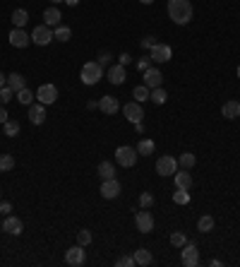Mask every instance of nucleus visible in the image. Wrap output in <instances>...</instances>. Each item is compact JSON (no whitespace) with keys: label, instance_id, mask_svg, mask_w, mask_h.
<instances>
[{"label":"nucleus","instance_id":"c85d7f7f","mask_svg":"<svg viewBox=\"0 0 240 267\" xmlns=\"http://www.w3.org/2000/svg\"><path fill=\"white\" fill-rule=\"evenodd\" d=\"M154 150H156L154 140H139V145H137V154H139V156H152Z\"/></svg>","mask_w":240,"mask_h":267},{"label":"nucleus","instance_id":"5701e85b","mask_svg":"<svg viewBox=\"0 0 240 267\" xmlns=\"http://www.w3.org/2000/svg\"><path fill=\"white\" fill-rule=\"evenodd\" d=\"M7 87L17 94L19 89L27 87V79H24V75H19V73H12V75H7Z\"/></svg>","mask_w":240,"mask_h":267},{"label":"nucleus","instance_id":"dca6fc26","mask_svg":"<svg viewBox=\"0 0 240 267\" xmlns=\"http://www.w3.org/2000/svg\"><path fill=\"white\" fill-rule=\"evenodd\" d=\"M161 82H163V75H161L159 68H149V70H144V84L149 87V89H156V87H161Z\"/></svg>","mask_w":240,"mask_h":267},{"label":"nucleus","instance_id":"7ed1b4c3","mask_svg":"<svg viewBox=\"0 0 240 267\" xmlns=\"http://www.w3.org/2000/svg\"><path fill=\"white\" fill-rule=\"evenodd\" d=\"M137 147H127V145H122L116 150V161H118L120 166H125V169H132L135 164H137Z\"/></svg>","mask_w":240,"mask_h":267},{"label":"nucleus","instance_id":"c756f323","mask_svg":"<svg viewBox=\"0 0 240 267\" xmlns=\"http://www.w3.org/2000/svg\"><path fill=\"white\" fill-rule=\"evenodd\" d=\"M149 94H152V89H149L147 84H137V87L132 89V96H135V101H139V104H142V101H147V99H149Z\"/></svg>","mask_w":240,"mask_h":267},{"label":"nucleus","instance_id":"ddd939ff","mask_svg":"<svg viewBox=\"0 0 240 267\" xmlns=\"http://www.w3.org/2000/svg\"><path fill=\"white\" fill-rule=\"evenodd\" d=\"M0 229L7 231V233H12V236H19V233L24 231V222H22L19 217H15V214H7Z\"/></svg>","mask_w":240,"mask_h":267},{"label":"nucleus","instance_id":"5fc2aeb1","mask_svg":"<svg viewBox=\"0 0 240 267\" xmlns=\"http://www.w3.org/2000/svg\"><path fill=\"white\" fill-rule=\"evenodd\" d=\"M0 227H2V219H0Z\"/></svg>","mask_w":240,"mask_h":267},{"label":"nucleus","instance_id":"b1692460","mask_svg":"<svg viewBox=\"0 0 240 267\" xmlns=\"http://www.w3.org/2000/svg\"><path fill=\"white\" fill-rule=\"evenodd\" d=\"M221 114H223V118H228V120H233V118H238L240 115V101H226L223 104V109H221Z\"/></svg>","mask_w":240,"mask_h":267},{"label":"nucleus","instance_id":"4468645a","mask_svg":"<svg viewBox=\"0 0 240 267\" xmlns=\"http://www.w3.org/2000/svg\"><path fill=\"white\" fill-rule=\"evenodd\" d=\"M99 109H101V114L116 115L120 111V104H118V99H116V96L106 94V96H101V99H99Z\"/></svg>","mask_w":240,"mask_h":267},{"label":"nucleus","instance_id":"4be33fe9","mask_svg":"<svg viewBox=\"0 0 240 267\" xmlns=\"http://www.w3.org/2000/svg\"><path fill=\"white\" fill-rule=\"evenodd\" d=\"M10 19H12V24H15L17 29H24V27H27V22H29V12H27L24 7H17V10L12 12V17H10Z\"/></svg>","mask_w":240,"mask_h":267},{"label":"nucleus","instance_id":"09e8293b","mask_svg":"<svg viewBox=\"0 0 240 267\" xmlns=\"http://www.w3.org/2000/svg\"><path fill=\"white\" fill-rule=\"evenodd\" d=\"M63 2H65V5H70V7H75V5H77L80 0H63Z\"/></svg>","mask_w":240,"mask_h":267},{"label":"nucleus","instance_id":"c9c22d12","mask_svg":"<svg viewBox=\"0 0 240 267\" xmlns=\"http://www.w3.org/2000/svg\"><path fill=\"white\" fill-rule=\"evenodd\" d=\"M173 202H175V205H188V202H190V192L183 191V188H175V192H173Z\"/></svg>","mask_w":240,"mask_h":267},{"label":"nucleus","instance_id":"f704fd0d","mask_svg":"<svg viewBox=\"0 0 240 267\" xmlns=\"http://www.w3.org/2000/svg\"><path fill=\"white\" fill-rule=\"evenodd\" d=\"M185 243H188V236H185L183 231H173V233H171V246H173V248H183Z\"/></svg>","mask_w":240,"mask_h":267},{"label":"nucleus","instance_id":"4c0bfd02","mask_svg":"<svg viewBox=\"0 0 240 267\" xmlns=\"http://www.w3.org/2000/svg\"><path fill=\"white\" fill-rule=\"evenodd\" d=\"M139 207L142 210H152L154 207V195L152 192H142L139 195Z\"/></svg>","mask_w":240,"mask_h":267},{"label":"nucleus","instance_id":"2f4dec72","mask_svg":"<svg viewBox=\"0 0 240 267\" xmlns=\"http://www.w3.org/2000/svg\"><path fill=\"white\" fill-rule=\"evenodd\" d=\"M15 169V156L12 154H0V173H7Z\"/></svg>","mask_w":240,"mask_h":267},{"label":"nucleus","instance_id":"20e7f679","mask_svg":"<svg viewBox=\"0 0 240 267\" xmlns=\"http://www.w3.org/2000/svg\"><path fill=\"white\" fill-rule=\"evenodd\" d=\"M175 171H178V159L175 156H171V154L159 156V161H156V173L159 176H173Z\"/></svg>","mask_w":240,"mask_h":267},{"label":"nucleus","instance_id":"79ce46f5","mask_svg":"<svg viewBox=\"0 0 240 267\" xmlns=\"http://www.w3.org/2000/svg\"><path fill=\"white\" fill-rule=\"evenodd\" d=\"M156 43H159V41H156V37H152V34L142 38V48H147V51H149L152 46H156Z\"/></svg>","mask_w":240,"mask_h":267},{"label":"nucleus","instance_id":"9b49d317","mask_svg":"<svg viewBox=\"0 0 240 267\" xmlns=\"http://www.w3.org/2000/svg\"><path fill=\"white\" fill-rule=\"evenodd\" d=\"M122 114H125L127 120H132V123H142V118H144V109H142L139 101H130V104L122 106Z\"/></svg>","mask_w":240,"mask_h":267},{"label":"nucleus","instance_id":"412c9836","mask_svg":"<svg viewBox=\"0 0 240 267\" xmlns=\"http://www.w3.org/2000/svg\"><path fill=\"white\" fill-rule=\"evenodd\" d=\"M135 265H139V267H147V265H152L154 263V255H152V250H147V248H139V250H135Z\"/></svg>","mask_w":240,"mask_h":267},{"label":"nucleus","instance_id":"ea45409f","mask_svg":"<svg viewBox=\"0 0 240 267\" xmlns=\"http://www.w3.org/2000/svg\"><path fill=\"white\" fill-rule=\"evenodd\" d=\"M152 63H154V60H152V56H144V58H139V60H137V70H139V73H144V70H149V68H152Z\"/></svg>","mask_w":240,"mask_h":267},{"label":"nucleus","instance_id":"f3484780","mask_svg":"<svg viewBox=\"0 0 240 267\" xmlns=\"http://www.w3.org/2000/svg\"><path fill=\"white\" fill-rule=\"evenodd\" d=\"M173 176H175V188H183V191H190V188H192V183H195L188 169H183V171H175Z\"/></svg>","mask_w":240,"mask_h":267},{"label":"nucleus","instance_id":"9d476101","mask_svg":"<svg viewBox=\"0 0 240 267\" xmlns=\"http://www.w3.org/2000/svg\"><path fill=\"white\" fill-rule=\"evenodd\" d=\"M51 41H53V32L48 24H41L32 32V43H36V46H48Z\"/></svg>","mask_w":240,"mask_h":267},{"label":"nucleus","instance_id":"aec40b11","mask_svg":"<svg viewBox=\"0 0 240 267\" xmlns=\"http://www.w3.org/2000/svg\"><path fill=\"white\" fill-rule=\"evenodd\" d=\"M125 79H127L125 65H120V63H118V65H113V68L108 70V82H111V84H122Z\"/></svg>","mask_w":240,"mask_h":267},{"label":"nucleus","instance_id":"37998d69","mask_svg":"<svg viewBox=\"0 0 240 267\" xmlns=\"http://www.w3.org/2000/svg\"><path fill=\"white\" fill-rule=\"evenodd\" d=\"M10 212H12V202H7V200L2 202V200H0V214H5V217H7Z\"/></svg>","mask_w":240,"mask_h":267},{"label":"nucleus","instance_id":"a18cd8bd","mask_svg":"<svg viewBox=\"0 0 240 267\" xmlns=\"http://www.w3.org/2000/svg\"><path fill=\"white\" fill-rule=\"evenodd\" d=\"M130 63H132V56L130 53H122L120 56V65H130Z\"/></svg>","mask_w":240,"mask_h":267},{"label":"nucleus","instance_id":"6e6552de","mask_svg":"<svg viewBox=\"0 0 240 267\" xmlns=\"http://www.w3.org/2000/svg\"><path fill=\"white\" fill-rule=\"evenodd\" d=\"M135 224H137L139 233H152L154 231V214L147 212V210H142V212L135 214Z\"/></svg>","mask_w":240,"mask_h":267},{"label":"nucleus","instance_id":"3c124183","mask_svg":"<svg viewBox=\"0 0 240 267\" xmlns=\"http://www.w3.org/2000/svg\"><path fill=\"white\" fill-rule=\"evenodd\" d=\"M139 2H142V5H152L154 0H139Z\"/></svg>","mask_w":240,"mask_h":267},{"label":"nucleus","instance_id":"f8f14e48","mask_svg":"<svg viewBox=\"0 0 240 267\" xmlns=\"http://www.w3.org/2000/svg\"><path fill=\"white\" fill-rule=\"evenodd\" d=\"M120 195V181L118 178H106L101 181V197L103 200H113Z\"/></svg>","mask_w":240,"mask_h":267},{"label":"nucleus","instance_id":"de8ad7c7","mask_svg":"<svg viewBox=\"0 0 240 267\" xmlns=\"http://www.w3.org/2000/svg\"><path fill=\"white\" fill-rule=\"evenodd\" d=\"M135 130H137V135H142L144 133V125L142 123H135Z\"/></svg>","mask_w":240,"mask_h":267},{"label":"nucleus","instance_id":"1a4fd4ad","mask_svg":"<svg viewBox=\"0 0 240 267\" xmlns=\"http://www.w3.org/2000/svg\"><path fill=\"white\" fill-rule=\"evenodd\" d=\"M149 56H152L154 63H168V60L173 58V51H171V46H166V43H156V46L149 48Z\"/></svg>","mask_w":240,"mask_h":267},{"label":"nucleus","instance_id":"2eb2a0df","mask_svg":"<svg viewBox=\"0 0 240 267\" xmlns=\"http://www.w3.org/2000/svg\"><path fill=\"white\" fill-rule=\"evenodd\" d=\"M7 38H10V43H12L15 48H27V46L32 43V37H29L24 29H17V27L10 32V37Z\"/></svg>","mask_w":240,"mask_h":267},{"label":"nucleus","instance_id":"58836bf2","mask_svg":"<svg viewBox=\"0 0 240 267\" xmlns=\"http://www.w3.org/2000/svg\"><path fill=\"white\" fill-rule=\"evenodd\" d=\"M77 243H80V246H84V248H86V246L91 243V231H86V229L77 231Z\"/></svg>","mask_w":240,"mask_h":267},{"label":"nucleus","instance_id":"49530a36","mask_svg":"<svg viewBox=\"0 0 240 267\" xmlns=\"http://www.w3.org/2000/svg\"><path fill=\"white\" fill-rule=\"evenodd\" d=\"M5 120H7V109L0 106V123H5Z\"/></svg>","mask_w":240,"mask_h":267},{"label":"nucleus","instance_id":"39448f33","mask_svg":"<svg viewBox=\"0 0 240 267\" xmlns=\"http://www.w3.org/2000/svg\"><path fill=\"white\" fill-rule=\"evenodd\" d=\"M65 263L70 267H82L86 263V253H84V246H72V248H68L65 250Z\"/></svg>","mask_w":240,"mask_h":267},{"label":"nucleus","instance_id":"6ab92c4d","mask_svg":"<svg viewBox=\"0 0 240 267\" xmlns=\"http://www.w3.org/2000/svg\"><path fill=\"white\" fill-rule=\"evenodd\" d=\"M29 120L34 125H43V120H46V106L43 104H32L29 106Z\"/></svg>","mask_w":240,"mask_h":267},{"label":"nucleus","instance_id":"a19ab883","mask_svg":"<svg viewBox=\"0 0 240 267\" xmlns=\"http://www.w3.org/2000/svg\"><path fill=\"white\" fill-rule=\"evenodd\" d=\"M116 265L118 267H135V258H132V255H120L118 260H116Z\"/></svg>","mask_w":240,"mask_h":267},{"label":"nucleus","instance_id":"7c9ffc66","mask_svg":"<svg viewBox=\"0 0 240 267\" xmlns=\"http://www.w3.org/2000/svg\"><path fill=\"white\" fill-rule=\"evenodd\" d=\"M53 38H58V41H63V43H65V41H70V38H72V29H70V27H65V24H58V27H55V32H53Z\"/></svg>","mask_w":240,"mask_h":267},{"label":"nucleus","instance_id":"bb28decb","mask_svg":"<svg viewBox=\"0 0 240 267\" xmlns=\"http://www.w3.org/2000/svg\"><path fill=\"white\" fill-rule=\"evenodd\" d=\"M15 96H17V101H19L22 106H32V104H34V99H36V94H34V92H29L27 87H24V89H19Z\"/></svg>","mask_w":240,"mask_h":267},{"label":"nucleus","instance_id":"8fccbe9b","mask_svg":"<svg viewBox=\"0 0 240 267\" xmlns=\"http://www.w3.org/2000/svg\"><path fill=\"white\" fill-rule=\"evenodd\" d=\"M5 84H7V77H5L2 73H0V87H5Z\"/></svg>","mask_w":240,"mask_h":267},{"label":"nucleus","instance_id":"e433bc0d","mask_svg":"<svg viewBox=\"0 0 240 267\" xmlns=\"http://www.w3.org/2000/svg\"><path fill=\"white\" fill-rule=\"evenodd\" d=\"M12 99H15V92H12L7 84H5V87H0V106H7Z\"/></svg>","mask_w":240,"mask_h":267},{"label":"nucleus","instance_id":"603ef678","mask_svg":"<svg viewBox=\"0 0 240 267\" xmlns=\"http://www.w3.org/2000/svg\"><path fill=\"white\" fill-rule=\"evenodd\" d=\"M51 2H53V5H58V2H63V0H51Z\"/></svg>","mask_w":240,"mask_h":267},{"label":"nucleus","instance_id":"423d86ee","mask_svg":"<svg viewBox=\"0 0 240 267\" xmlns=\"http://www.w3.org/2000/svg\"><path fill=\"white\" fill-rule=\"evenodd\" d=\"M55 99H58V87L55 84H41L39 89H36V101L43 104V106L53 104Z\"/></svg>","mask_w":240,"mask_h":267},{"label":"nucleus","instance_id":"f257e3e1","mask_svg":"<svg viewBox=\"0 0 240 267\" xmlns=\"http://www.w3.org/2000/svg\"><path fill=\"white\" fill-rule=\"evenodd\" d=\"M192 15H195V7H192L190 0H168V17L175 24L185 27L192 19Z\"/></svg>","mask_w":240,"mask_h":267},{"label":"nucleus","instance_id":"864d4df0","mask_svg":"<svg viewBox=\"0 0 240 267\" xmlns=\"http://www.w3.org/2000/svg\"><path fill=\"white\" fill-rule=\"evenodd\" d=\"M238 79H240V65H238Z\"/></svg>","mask_w":240,"mask_h":267},{"label":"nucleus","instance_id":"cd10ccee","mask_svg":"<svg viewBox=\"0 0 240 267\" xmlns=\"http://www.w3.org/2000/svg\"><path fill=\"white\" fill-rule=\"evenodd\" d=\"M99 176H101V181L116 178V166H113L111 161H101V164H99Z\"/></svg>","mask_w":240,"mask_h":267},{"label":"nucleus","instance_id":"a878e982","mask_svg":"<svg viewBox=\"0 0 240 267\" xmlns=\"http://www.w3.org/2000/svg\"><path fill=\"white\" fill-rule=\"evenodd\" d=\"M195 164H197V156L192 152H183L178 156V166H180V169H188V171H190Z\"/></svg>","mask_w":240,"mask_h":267},{"label":"nucleus","instance_id":"0eeeda50","mask_svg":"<svg viewBox=\"0 0 240 267\" xmlns=\"http://www.w3.org/2000/svg\"><path fill=\"white\" fill-rule=\"evenodd\" d=\"M180 250H183L180 255H183V265L185 267H197L200 265V250H197L195 243H185Z\"/></svg>","mask_w":240,"mask_h":267},{"label":"nucleus","instance_id":"72a5a7b5","mask_svg":"<svg viewBox=\"0 0 240 267\" xmlns=\"http://www.w3.org/2000/svg\"><path fill=\"white\" fill-rule=\"evenodd\" d=\"M2 128H5V135H7V137H17V135H19V123H17V120H10V118H7V120L2 123Z\"/></svg>","mask_w":240,"mask_h":267},{"label":"nucleus","instance_id":"c03bdc74","mask_svg":"<svg viewBox=\"0 0 240 267\" xmlns=\"http://www.w3.org/2000/svg\"><path fill=\"white\" fill-rule=\"evenodd\" d=\"M108 60H111V53H108V51H103V53H99V63H101V65H106Z\"/></svg>","mask_w":240,"mask_h":267},{"label":"nucleus","instance_id":"a211bd4d","mask_svg":"<svg viewBox=\"0 0 240 267\" xmlns=\"http://www.w3.org/2000/svg\"><path fill=\"white\" fill-rule=\"evenodd\" d=\"M60 19H63V15H60L58 7H46V10H43V24H48V27H58Z\"/></svg>","mask_w":240,"mask_h":267},{"label":"nucleus","instance_id":"f03ea898","mask_svg":"<svg viewBox=\"0 0 240 267\" xmlns=\"http://www.w3.org/2000/svg\"><path fill=\"white\" fill-rule=\"evenodd\" d=\"M80 77L84 84H96V82H101V77H103V65L99 63V60H89V63H84L80 70Z\"/></svg>","mask_w":240,"mask_h":267},{"label":"nucleus","instance_id":"473e14b6","mask_svg":"<svg viewBox=\"0 0 240 267\" xmlns=\"http://www.w3.org/2000/svg\"><path fill=\"white\" fill-rule=\"evenodd\" d=\"M149 99L156 104V106H161V104H166V99H168V94H166V89L163 87H156V89H152V94H149Z\"/></svg>","mask_w":240,"mask_h":267},{"label":"nucleus","instance_id":"393cba45","mask_svg":"<svg viewBox=\"0 0 240 267\" xmlns=\"http://www.w3.org/2000/svg\"><path fill=\"white\" fill-rule=\"evenodd\" d=\"M214 227H216V222H214V217H211V214H202L200 222H197V231H202V233L214 231Z\"/></svg>","mask_w":240,"mask_h":267}]
</instances>
